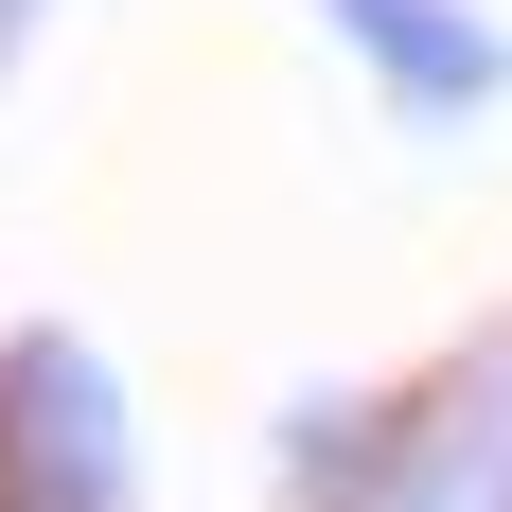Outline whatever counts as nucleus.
I'll return each mask as SVG.
<instances>
[{
    "instance_id": "obj_1",
    "label": "nucleus",
    "mask_w": 512,
    "mask_h": 512,
    "mask_svg": "<svg viewBox=\"0 0 512 512\" xmlns=\"http://www.w3.org/2000/svg\"><path fill=\"white\" fill-rule=\"evenodd\" d=\"M0 512H142V389L71 318L0 336Z\"/></svg>"
},
{
    "instance_id": "obj_2",
    "label": "nucleus",
    "mask_w": 512,
    "mask_h": 512,
    "mask_svg": "<svg viewBox=\"0 0 512 512\" xmlns=\"http://www.w3.org/2000/svg\"><path fill=\"white\" fill-rule=\"evenodd\" d=\"M354 512H512V318L477 354H442L424 389H389V460Z\"/></svg>"
},
{
    "instance_id": "obj_3",
    "label": "nucleus",
    "mask_w": 512,
    "mask_h": 512,
    "mask_svg": "<svg viewBox=\"0 0 512 512\" xmlns=\"http://www.w3.org/2000/svg\"><path fill=\"white\" fill-rule=\"evenodd\" d=\"M318 36L354 53V89L389 124H495L512 106V36L477 0H318Z\"/></svg>"
},
{
    "instance_id": "obj_4",
    "label": "nucleus",
    "mask_w": 512,
    "mask_h": 512,
    "mask_svg": "<svg viewBox=\"0 0 512 512\" xmlns=\"http://www.w3.org/2000/svg\"><path fill=\"white\" fill-rule=\"evenodd\" d=\"M265 460H283V512H354L371 460H389V389H301Z\"/></svg>"
},
{
    "instance_id": "obj_5",
    "label": "nucleus",
    "mask_w": 512,
    "mask_h": 512,
    "mask_svg": "<svg viewBox=\"0 0 512 512\" xmlns=\"http://www.w3.org/2000/svg\"><path fill=\"white\" fill-rule=\"evenodd\" d=\"M36 18H53V0H0V53H18V36H36Z\"/></svg>"
}]
</instances>
